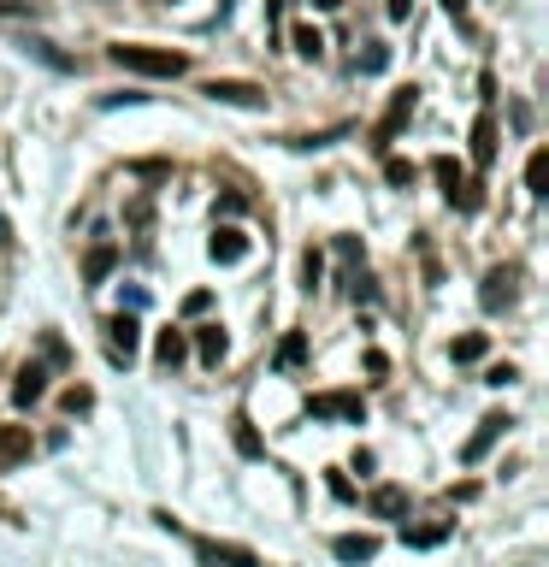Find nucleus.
Returning <instances> with one entry per match:
<instances>
[{
  "label": "nucleus",
  "instance_id": "nucleus-10",
  "mask_svg": "<svg viewBox=\"0 0 549 567\" xmlns=\"http://www.w3.org/2000/svg\"><path fill=\"white\" fill-rule=\"evenodd\" d=\"M42 396H48V373H42L36 361H30V367H18V378H12V402H18V408H36Z\"/></svg>",
  "mask_w": 549,
  "mask_h": 567
},
{
  "label": "nucleus",
  "instance_id": "nucleus-6",
  "mask_svg": "<svg viewBox=\"0 0 549 567\" xmlns=\"http://www.w3.org/2000/svg\"><path fill=\"white\" fill-rule=\"evenodd\" d=\"M414 95H420V89H396V101H390L384 125L372 130V148H390V136H396V130H402L408 119H414Z\"/></svg>",
  "mask_w": 549,
  "mask_h": 567
},
{
  "label": "nucleus",
  "instance_id": "nucleus-26",
  "mask_svg": "<svg viewBox=\"0 0 549 567\" xmlns=\"http://www.w3.org/2000/svg\"><path fill=\"white\" fill-rule=\"evenodd\" d=\"M355 65H361V71H384V65H390V48H384V42H366V54Z\"/></svg>",
  "mask_w": 549,
  "mask_h": 567
},
{
  "label": "nucleus",
  "instance_id": "nucleus-12",
  "mask_svg": "<svg viewBox=\"0 0 549 567\" xmlns=\"http://www.w3.org/2000/svg\"><path fill=\"white\" fill-rule=\"evenodd\" d=\"M331 556H337V562H349V567H361V562L378 556V538H366V532H343V538L331 544Z\"/></svg>",
  "mask_w": 549,
  "mask_h": 567
},
{
  "label": "nucleus",
  "instance_id": "nucleus-8",
  "mask_svg": "<svg viewBox=\"0 0 549 567\" xmlns=\"http://www.w3.org/2000/svg\"><path fill=\"white\" fill-rule=\"evenodd\" d=\"M508 426H514L508 414H485V420H479V432H473V438H467V449H461V461H467V467H473V461H485V449L502 438Z\"/></svg>",
  "mask_w": 549,
  "mask_h": 567
},
{
  "label": "nucleus",
  "instance_id": "nucleus-32",
  "mask_svg": "<svg viewBox=\"0 0 549 567\" xmlns=\"http://www.w3.org/2000/svg\"><path fill=\"white\" fill-rule=\"evenodd\" d=\"M408 6H414V0H390V18L402 24V18H408Z\"/></svg>",
  "mask_w": 549,
  "mask_h": 567
},
{
  "label": "nucleus",
  "instance_id": "nucleus-9",
  "mask_svg": "<svg viewBox=\"0 0 549 567\" xmlns=\"http://www.w3.org/2000/svg\"><path fill=\"white\" fill-rule=\"evenodd\" d=\"M195 556H201L207 567H260L254 562V550H243V544H213V538H201Z\"/></svg>",
  "mask_w": 549,
  "mask_h": 567
},
{
  "label": "nucleus",
  "instance_id": "nucleus-5",
  "mask_svg": "<svg viewBox=\"0 0 549 567\" xmlns=\"http://www.w3.org/2000/svg\"><path fill=\"white\" fill-rule=\"evenodd\" d=\"M207 95L225 101V107H266V89H260V83H237V77H213Z\"/></svg>",
  "mask_w": 549,
  "mask_h": 567
},
{
  "label": "nucleus",
  "instance_id": "nucleus-18",
  "mask_svg": "<svg viewBox=\"0 0 549 567\" xmlns=\"http://www.w3.org/2000/svg\"><path fill=\"white\" fill-rule=\"evenodd\" d=\"M183 355H189V337H183V331H160V337H154V361H160V367H178Z\"/></svg>",
  "mask_w": 549,
  "mask_h": 567
},
{
  "label": "nucleus",
  "instance_id": "nucleus-14",
  "mask_svg": "<svg viewBox=\"0 0 549 567\" xmlns=\"http://www.w3.org/2000/svg\"><path fill=\"white\" fill-rule=\"evenodd\" d=\"M207 249H213V260H219V266H237V260H243V254H248V237H243V231H237V225H219Z\"/></svg>",
  "mask_w": 549,
  "mask_h": 567
},
{
  "label": "nucleus",
  "instance_id": "nucleus-25",
  "mask_svg": "<svg viewBox=\"0 0 549 567\" xmlns=\"http://www.w3.org/2000/svg\"><path fill=\"white\" fill-rule=\"evenodd\" d=\"M319 272H325V260H319V249L302 254V290H319Z\"/></svg>",
  "mask_w": 549,
  "mask_h": 567
},
{
  "label": "nucleus",
  "instance_id": "nucleus-16",
  "mask_svg": "<svg viewBox=\"0 0 549 567\" xmlns=\"http://www.w3.org/2000/svg\"><path fill=\"white\" fill-rule=\"evenodd\" d=\"M225 349H231L225 325H195V355H201L207 367H219V361H225Z\"/></svg>",
  "mask_w": 549,
  "mask_h": 567
},
{
  "label": "nucleus",
  "instance_id": "nucleus-27",
  "mask_svg": "<svg viewBox=\"0 0 549 567\" xmlns=\"http://www.w3.org/2000/svg\"><path fill=\"white\" fill-rule=\"evenodd\" d=\"M384 178L396 189H414V166H408V160H384Z\"/></svg>",
  "mask_w": 549,
  "mask_h": 567
},
{
  "label": "nucleus",
  "instance_id": "nucleus-2",
  "mask_svg": "<svg viewBox=\"0 0 549 567\" xmlns=\"http://www.w3.org/2000/svg\"><path fill=\"white\" fill-rule=\"evenodd\" d=\"M431 178L443 184L449 207H461V213H479V201H485V195H479V178H467V172H461L449 154H437V160H431Z\"/></svg>",
  "mask_w": 549,
  "mask_h": 567
},
{
  "label": "nucleus",
  "instance_id": "nucleus-1",
  "mask_svg": "<svg viewBox=\"0 0 549 567\" xmlns=\"http://www.w3.org/2000/svg\"><path fill=\"white\" fill-rule=\"evenodd\" d=\"M113 65L136 71V77H183V71H189L183 54H172V48H148V42H119V48H113Z\"/></svg>",
  "mask_w": 549,
  "mask_h": 567
},
{
  "label": "nucleus",
  "instance_id": "nucleus-23",
  "mask_svg": "<svg viewBox=\"0 0 549 567\" xmlns=\"http://www.w3.org/2000/svg\"><path fill=\"white\" fill-rule=\"evenodd\" d=\"M402 538H408L414 550H431V544H443V538H449V526H420V532H402Z\"/></svg>",
  "mask_w": 549,
  "mask_h": 567
},
{
  "label": "nucleus",
  "instance_id": "nucleus-15",
  "mask_svg": "<svg viewBox=\"0 0 549 567\" xmlns=\"http://www.w3.org/2000/svg\"><path fill=\"white\" fill-rule=\"evenodd\" d=\"M113 266H119V249L113 243H95V249L83 254V284H107Z\"/></svg>",
  "mask_w": 549,
  "mask_h": 567
},
{
  "label": "nucleus",
  "instance_id": "nucleus-11",
  "mask_svg": "<svg viewBox=\"0 0 549 567\" xmlns=\"http://www.w3.org/2000/svg\"><path fill=\"white\" fill-rule=\"evenodd\" d=\"M107 355H113V361H130V355H136V319L130 314L107 319Z\"/></svg>",
  "mask_w": 549,
  "mask_h": 567
},
{
  "label": "nucleus",
  "instance_id": "nucleus-22",
  "mask_svg": "<svg viewBox=\"0 0 549 567\" xmlns=\"http://www.w3.org/2000/svg\"><path fill=\"white\" fill-rule=\"evenodd\" d=\"M296 54H302V60H319V54H325V36H319L313 24H302V30H296Z\"/></svg>",
  "mask_w": 549,
  "mask_h": 567
},
{
  "label": "nucleus",
  "instance_id": "nucleus-24",
  "mask_svg": "<svg viewBox=\"0 0 549 567\" xmlns=\"http://www.w3.org/2000/svg\"><path fill=\"white\" fill-rule=\"evenodd\" d=\"M60 402H65V414H89V408H95V396H89L83 384H71V390H65Z\"/></svg>",
  "mask_w": 549,
  "mask_h": 567
},
{
  "label": "nucleus",
  "instance_id": "nucleus-19",
  "mask_svg": "<svg viewBox=\"0 0 549 567\" xmlns=\"http://www.w3.org/2000/svg\"><path fill=\"white\" fill-rule=\"evenodd\" d=\"M526 189H532V195H549V154L544 148H532V160H526Z\"/></svg>",
  "mask_w": 549,
  "mask_h": 567
},
{
  "label": "nucleus",
  "instance_id": "nucleus-7",
  "mask_svg": "<svg viewBox=\"0 0 549 567\" xmlns=\"http://www.w3.org/2000/svg\"><path fill=\"white\" fill-rule=\"evenodd\" d=\"M30 449H36V438H30V426H0V473H12V467H24V461H30Z\"/></svg>",
  "mask_w": 549,
  "mask_h": 567
},
{
  "label": "nucleus",
  "instance_id": "nucleus-4",
  "mask_svg": "<svg viewBox=\"0 0 549 567\" xmlns=\"http://www.w3.org/2000/svg\"><path fill=\"white\" fill-rule=\"evenodd\" d=\"M514 296H520V266H490L479 302H485L490 314H508V308H514Z\"/></svg>",
  "mask_w": 549,
  "mask_h": 567
},
{
  "label": "nucleus",
  "instance_id": "nucleus-3",
  "mask_svg": "<svg viewBox=\"0 0 549 567\" xmlns=\"http://www.w3.org/2000/svg\"><path fill=\"white\" fill-rule=\"evenodd\" d=\"M307 414H313V420H349V426H361L366 402L355 390H319V396H307Z\"/></svg>",
  "mask_w": 549,
  "mask_h": 567
},
{
  "label": "nucleus",
  "instance_id": "nucleus-31",
  "mask_svg": "<svg viewBox=\"0 0 549 567\" xmlns=\"http://www.w3.org/2000/svg\"><path fill=\"white\" fill-rule=\"evenodd\" d=\"M443 12H449V18H455L461 30H467V0H443Z\"/></svg>",
  "mask_w": 549,
  "mask_h": 567
},
{
  "label": "nucleus",
  "instance_id": "nucleus-20",
  "mask_svg": "<svg viewBox=\"0 0 549 567\" xmlns=\"http://www.w3.org/2000/svg\"><path fill=\"white\" fill-rule=\"evenodd\" d=\"M449 355H455V361H485V337H479V331H467V337H455V343H449Z\"/></svg>",
  "mask_w": 549,
  "mask_h": 567
},
{
  "label": "nucleus",
  "instance_id": "nucleus-17",
  "mask_svg": "<svg viewBox=\"0 0 549 567\" xmlns=\"http://www.w3.org/2000/svg\"><path fill=\"white\" fill-rule=\"evenodd\" d=\"M366 508H372L378 520H396V514H408V491H396V485H378V491L366 497Z\"/></svg>",
  "mask_w": 549,
  "mask_h": 567
},
{
  "label": "nucleus",
  "instance_id": "nucleus-13",
  "mask_svg": "<svg viewBox=\"0 0 549 567\" xmlns=\"http://www.w3.org/2000/svg\"><path fill=\"white\" fill-rule=\"evenodd\" d=\"M473 166H479V172L496 166V119H490V113L473 119Z\"/></svg>",
  "mask_w": 549,
  "mask_h": 567
},
{
  "label": "nucleus",
  "instance_id": "nucleus-29",
  "mask_svg": "<svg viewBox=\"0 0 549 567\" xmlns=\"http://www.w3.org/2000/svg\"><path fill=\"white\" fill-rule=\"evenodd\" d=\"M207 308H213V296H207V290H189V296H183V314H189V319L207 314Z\"/></svg>",
  "mask_w": 549,
  "mask_h": 567
},
{
  "label": "nucleus",
  "instance_id": "nucleus-33",
  "mask_svg": "<svg viewBox=\"0 0 549 567\" xmlns=\"http://www.w3.org/2000/svg\"><path fill=\"white\" fill-rule=\"evenodd\" d=\"M313 6H319V12H337V6H343V0H313Z\"/></svg>",
  "mask_w": 549,
  "mask_h": 567
},
{
  "label": "nucleus",
  "instance_id": "nucleus-21",
  "mask_svg": "<svg viewBox=\"0 0 549 567\" xmlns=\"http://www.w3.org/2000/svg\"><path fill=\"white\" fill-rule=\"evenodd\" d=\"M302 355H307V337L302 331H290V337L278 343V367H302Z\"/></svg>",
  "mask_w": 549,
  "mask_h": 567
},
{
  "label": "nucleus",
  "instance_id": "nucleus-28",
  "mask_svg": "<svg viewBox=\"0 0 549 567\" xmlns=\"http://www.w3.org/2000/svg\"><path fill=\"white\" fill-rule=\"evenodd\" d=\"M231 426H237V449H243V455H260V438H254V426H248V420H231Z\"/></svg>",
  "mask_w": 549,
  "mask_h": 567
},
{
  "label": "nucleus",
  "instance_id": "nucleus-30",
  "mask_svg": "<svg viewBox=\"0 0 549 567\" xmlns=\"http://www.w3.org/2000/svg\"><path fill=\"white\" fill-rule=\"evenodd\" d=\"M337 254H343V266H355V260H361V243H355V237H337Z\"/></svg>",
  "mask_w": 549,
  "mask_h": 567
}]
</instances>
